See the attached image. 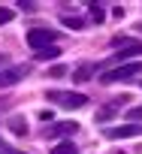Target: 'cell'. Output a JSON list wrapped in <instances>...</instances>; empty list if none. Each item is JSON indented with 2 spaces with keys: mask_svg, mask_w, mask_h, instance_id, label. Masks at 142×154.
I'll list each match as a JSON object with an SVG mask.
<instances>
[{
  "mask_svg": "<svg viewBox=\"0 0 142 154\" xmlns=\"http://www.w3.org/2000/svg\"><path fill=\"white\" fill-rule=\"evenodd\" d=\"M142 72V63L139 60H130V63H121V66H115V69H106L103 72V85H115V82H130L133 75H139Z\"/></svg>",
  "mask_w": 142,
  "mask_h": 154,
  "instance_id": "cell-1",
  "label": "cell"
},
{
  "mask_svg": "<svg viewBox=\"0 0 142 154\" xmlns=\"http://www.w3.org/2000/svg\"><path fill=\"white\" fill-rule=\"evenodd\" d=\"M45 100H48V103H57V106H63V109H82V106L88 103L85 94H73V91H48Z\"/></svg>",
  "mask_w": 142,
  "mask_h": 154,
  "instance_id": "cell-2",
  "label": "cell"
},
{
  "mask_svg": "<svg viewBox=\"0 0 142 154\" xmlns=\"http://www.w3.org/2000/svg\"><path fill=\"white\" fill-rule=\"evenodd\" d=\"M54 39H57V30H45V27H33V30H27V45L36 48V51L48 48Z\"/></svg>",
  "mask_w": 142,
  "mask_h": 154,
  "instance_id": "cell-3",
  "label": "cell"
},
{
  "mask_svg": "<svg viewBox=\"0 0 142 154\" xmlns=\"http://www.w3.org/2000/svg\"><path fill=\"white\" fill-rule=\"evenodd\" d=\"M24 75H27V66H6V69H0V88L18 85Z\"/></svg>",
  "mask_w": 142,
  "mask_h": 154,
  "instance_id": "cell-4",
  "label": "cell"
},
{
  "mask_svg": "<svg viewBox=\"0 0 142 154\" xmlns=\"http://www.w3.org/2000/svg\"><path fill=\"white\" fill-rule=\"evenodd\" d=\"M109 139H130V136H142V124H124V127H109L106 130Z\"/></svg>",
  "mask_w": 142,
  "mask_h": 154,
  "instance_id": "cell-5",
  "label": "cell"
},
{
  "mask_svg": "<svg viewBox=\"0 0 142 154\" xmlns=\"http://www.w3.org/2000/svg\"><path fill=\"white\" fill-rule=\"evenodd\" d=\"M79 130V124L76 121H60V124H54V127H48L45 130V139H57V136H73Z\"/></svg>",
  "mask_w": 142,
  "mask_h": 154,
  "instance_id": "cell-6",
  "label": "cell"
},
{
  "mask_svg": "<svg viewBox=\"0 0 142 154\" xmlns=\"http://www.w3.org/2000/svg\"><path fill=\"white\" fill-rule=\"evenodd\" d=\"M91 75H97V66H94V63H82V66L73 69V79H76V82H88Z\"/></svg>",
  "mask_w": 142,
  "mask_h": 154,
  "instance_id": "cell-7",
  "label": "cell"
},
{
  "mask_svg": "<svg viewBox=\"0 0 142 154\" xmlns=\"http://www.w3.org/2000/svg\"><path fill=\"white\" fill-rule=\"evenodd\" d=\"M54 57H60V48L57 45H48V48L36 51V60H54Z\"/></svg>",
  "mask_w": 142,
  "mask_h": 154,
  "instance_id": "cell-8",
  "label": "cell"
},
{
  "mask_svg": "<svg viewBox=\"0 0 142 154\" xmlns=\"http://www.w3.org/2000/svg\"><path fill=\"white\" fill-rule=\"evenodd\" d=\"M51 154H79V148H76L73 142H57Z\"/></svg>",
  "mask_w": 142,
  "mask_h": 154,
  "instance_id": "cell-9",
  "label": "cell"
},
{
  "mask_svg": "<svg viewBox=\"0 0 142 154\" xmlns=\"http://www.w3.org/2000/svg\"><path fill=\"white\" fill-rule=\"evenodd\" d=\"M88 12H91V18H94V21H97V24H100V21H103V18H106V12H103V9H100V3H88Z\"/></svg>",
  "mask_w": 142,
  "mask_h": 154,
  "instance_id": "cell-10",
  "label": "cell"
},
{
  "mask_svg": "<svg viewBox=\"0 0 142 154\" xmlns=\"http://www.w3.org/2000/svg\"><path fill=\"white\" fill-rule=\"evenodd\" d=\"M9 124H12V133H15V136H24V133H27V124H24L21 118H12Z\"/></svg>",
  "mask_w": 142,
  "mask_h": 154,
  "instance_id": "cell-11",
  "label": "cell"
},
{
  "mask_svg": "<svg viewBox=\"0 0 142 154\" xmlns=\"http://www.w3.org/2000/svg\"><path fill=\"white\" fill-rule=\"evenodd\" d=\"M60 21H63V24H66V27H73V30H79V27H82V24H85V21H82V18H76V15H63V18H60Z\"/></svg>",
  "mask_w": 142,
  "mask_h": 154,
  "instance_id": "cell-12",
  "label": "cell"
},
{
  "mask_svg": "<svg viewBox=\"0 0 142 154\" xmlns=\"http://www.w3.org/2000/svg\"><path fill=\"white\" fill-rule=\"evenodd\" d=\"M9 21H12V9L0 6V24H9Z\"/></svg>",
  "mask_w": 142,
  "mask_h": 154,
  "instance_id": "cell-13",
  "label": "cell"
},
{
  "mask_svg": "<svg viewBox=\"0 0 142 154\" xmlns=\"http://www.w3.org/2000/svg\"><path fill=\"white\" fill-rule=\"evenodd\" d=\"M130 118L136 121V118H142V106H136V109H130Z\"/></svg>",
  "mask_w": 142,
  "mask_h": 154,
  "instance_id": "cell-14",
  "label": "cell"
},
{
  "mask_svg": "<svg viewBox=\"0 0 142 154\" xmlns=\"http://www.w3.org/2000/svg\"><path fill=\"white\" fill-rule=\"evenodd\" d=\"M3 63H6V57H3V54H0V69H3Z\"/></svg>",
  "mask_w": 142,
  "mask_h": 154,
  "instance_id": "cell-15",
  "label": "cell"
},
{
  "mask_svg": "<svg viewBox=\"0 0 142 154\" xmlns=\"http://www.w3.org/2000/svg\"><path fill=\"white\" fill-rule=\"evenodd\" d=\"M136 30H139V33H142V21H139V24H136Z\"/></svg>",
  "mask_w": 142,
  "mask_h": 154,
  "instance_id": "cell-16",
  "label": "cell"
},
{
  "mask_svg": "<svg viewBox=\"0 0 142 154\" xmlns=\"http://www.w3.org/2000/svg\"><path fill=\"white\" fill-rule=\"evenodd\" d=\"M0 154H3V151H0Z\"/></svg>",
  "mask_w": 142,
  "mask_h": 154,
  "instance_id": "cell-17",
  "label": "cell"
}]
</instances>
